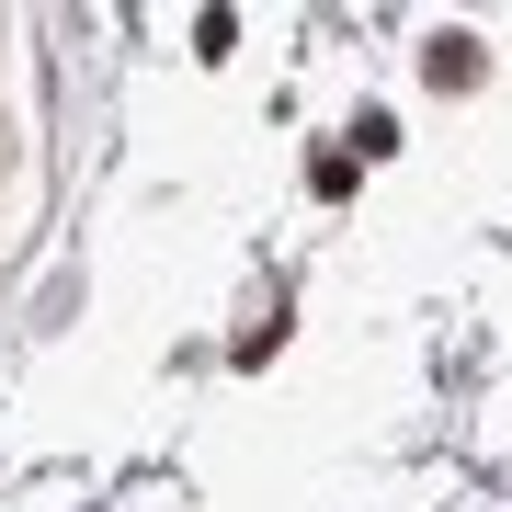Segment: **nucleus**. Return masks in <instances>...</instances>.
Here are the masks:
<instances>
[{
    "mask_svg": "<svg viewBox=\"0 0 512 512\" xmlns=\"http://www.w3.org/2000/svg\"><path fill=\"white\" fill-rule=\"evenodd\" d=\"M12 171H23V137H12V103H0V205H12Z\"/></svg>",
    "mask_w": 512,
    "mask_h": 512,
    "instance_id": "2",
    "label": "nucleus"
},
{
    "mask_svg": "<svg viewBox=\"0 0 512 512\" xmlns=\"http://www.w3.org/2000/svg\"><path fill=\"white\" fill-rule=\"evenodd\" d=\"M421 69H433V92H467V80H478V35H433Z\"/></svg>",
    "mask_w": 512,
    "mask_h": 512,
    "instance_id": "1",
    "label": "nucleus"
}]
</instances>
